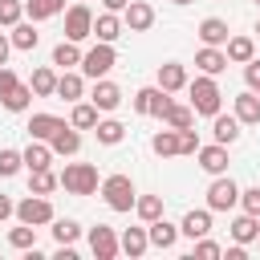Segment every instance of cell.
<instances>
[{
	"instance_id": "1",
	"label": "cell",
	"mask_w": 260,
	"mask_h": 260,
	"mask_svg": "<svg viewBox=\"0 0 260 260\" xmlns=\"http://www.w3.org/2000/svg\"><path fill=\"white\" fill-rule=\"evenodd\" d=\"M187 93H191V110L203 114V118H215L219 106H223V93H219L215 77H207V73L195 77V81H187Z\"/></svg>"
},
{
	"instance_id": "2",
	"label": "cell",
	"mask_w": 260,
	"mask_h": 260,
	"mask_svg": "<svg viewBox=\"0 0 260 260\" xmlns=\"http://www.w3.org/2000/svg\"><path fill=\"white\" fill-rule=\"evenodd\" d=\"M98 187H102V199H106L110 211H134L138 191H134V179H130V175H110V179H102Z\"/></svg>"
},
{
	"instance_id": "3",
	"label": "cell",
	"mask_w": 260,
	"mask_h": 260,
	"mask_svg": "<svg viewBox=\"0 0 260 260\" xmlns=\"http://www.w3.org/2000/svg\"><path fill=\"white\" fill-rule=\"evenodd\" d=\"M57 183L69 195H93L98 191V167L93 162H65V171L57 175Z\"/></svg>"
},
{
	"instance_id": "4",
	"label": "cell",
	"mask_w": 260,
	"mask_h": 260,
	"mask_svg": "<svg viewBox=\"0 0 260 260\" xmlns=\"http://www.w3.org/2000/svg\"><path fill=\"white\" fill-rule=\"evenodd\" d=\"M118 65V53H114V45H106V41H98L89 53H81V77H106L110 69Z\"/></svg>"
},
{
	"instance_id": "5",
	"label": "cell",
	"mask_w": 260,
	"mask_h": 260,
	"mask_svg": "<svg viewBox=\"0 0 260 260\" xmlns=\"http://www.w3.org/2000/svg\"><path fill=\"white\" fill-rule=\"evenodd\" d=\"M12 215H16L20 223L41 228V223H53V203H49V195H32V191H28V199H20V203L12 207Z\"/></svg>"
},
{
	"instance_id": "6",
	"label": "cell",
	"mask_w": 260,
	"mask_h": 260,
	"mask_svg": "<svg viewBox=\"0 0 260 260\" xmlns=\"http://www.w3.org/2000/svg\"><path fill=\"white\" fill-rule=\"evenodd\" d=\"M93 37V12L85 0H77L73 8H65V41H85Z\"/></svg>"
},
{
	"instance_id": "7",
	"label": "cell",
	"mask_w": 260,
	"mask_h": 260,
	"mask_svg": "<svg viewBox=\"0 0 260 260\" xmlns=\"http://www.w3.org/2000/svg\"><path fill=\"white\" fill-rule=\"evenodd\" d=\"M236 203H240V187H236L228 175H215L211 187H207V207H211V211H232Z\"/></svg>"
},
{
	"instance_id": "8",
	"label": "cell",
	"mask_w": 260,
	"mask_h": 260,
	"mask_svg": "<svg viewBox=\"0 0 260 260\" xmlns=\"http://www.w3.org/2000/svg\"><path fill=\"white\" fill-rule=\"evenodd\" d=\"M171 106V93L167 89H158V85H142L138 93H134V110L138 114H146V118H162V110Z\"/></svg>"
},
{
	"instance_id": "9",
	"label": "cell",
	"mask_w": 260,
	"mask_h": 260,
	"mask_svg": "<svg viewBox=\"0 0 260 260\" xmlns=\"http://www.w3.org/2000/svg\"><path fill=\"white\" fill-rule=\"evenodd\" d=\"M89 252L98 256V260H114L122 248H118V236H114V228H106V223H98V228H89Z\"/></svg>"
},
{
	"instance_id": "10",
	"label": "cell",
	"mask_w": 260,
	"mask_h": 260,
	"mask_svg": "<svg viewBox=\"0 0 260 260\" xmlns=\"http://www.w3.org/2000/svg\"><path fill=\"white\" fill-rule=\"evenodd\" d=\"M122 24H126L130 32H146V28L154 24V8H150L146 0H130V4L122 8Z\"/></svg>"
},
{
	"instance_id": "11",
	"label": "cell",
	"mask_w": 260,
	"mask_h": 260,
	"mask_svg": "<svg viewBox=\"0 0 260 260\" xmlns=\"http://www.w3.org/2000/svg\"><path fill=\"white\" fill-rule=\"evenodd\" d=\"M89 102L98 106V114H110V110H118V106H122V89H118L114 81L98 77V81H93V93H89Z\"/></svg>"
},
{
	"instance_id": "12",
	"label": "cell",
	"mask_w": 260,
	"mask_h": 260,
	"mask_svg": "<svg viewBox=\"0 0 260 260\" xmlns=\"http://www.w3.org/2000/svg\"><path fill=\"white\" fill-rule=\"evenodd\" d=\"M195 69H199V73H207V77H215V73H223V69H228V53H223L219 45H203V49L195 53Z\"/></svg>"
},
{
	"instance_id": "13",
	"label": "cell",
	"mask_w": 260,
	"mask_h": 260,
	"mask_svg": "<svg viewBox=\"0 0 260 260\" xmlns=\"http://www.w3.org/2000/svg\"><path fill=\"white\" fill-rule=\"evenodd\" d=\"M195 158H199V167H203L207 175H223V171H228V146H223V142L199 146V150H195Z\"/></svg>"
},
{
	"instance_id": "14",
	"label": "cell",
	"mask_w": 260,
	"mask_h": 260,
	"mask_svg": "<svg viewBox=\"0 0 260 260\" xmlns=\"http://www.w3.org/2000/svg\"><path fill=\"white\" fill-rule=\"evenodd\" d=\"M232 114L240 118V126H256V122H260V93H252V89L236 93V102H232Z\"/></svg>"
},
{
	"instance_id": "15",
	"label": "cell",
	"mask_w": 260,
	"mask_h": 260,
	"mask_svg": "<svg viewBox=\"0 0 260 260\" xmlns=\"http://www.w3.org/2000/svg\"><path fill=\"white\" fill-rule=\"evenodd\" d=\"M20 158H24L28 171H45V167H53V146L41 142V138H28V146L20 150Z\"/></svg>"
},
{
	"instance_id": "16",
	"label": "cell",
	"mask_w": 260,
	"mask_h": 260,
	"mask_svg": "<svg viewBox=\"0 0 260 260\" xmlns=\"http://www.w3.org/2000/svg\"><path fill=\"white\" fill-rule=\"evenodd\" d=\"M179 232L183 236H191V240H199V236H207L211 232V207H191L187 215H183V223H179Z\"/></svg>"
},
{
	"instance_id": "17",
	"label": "cell",
	"mask_w": 260,
	"mask_h": 260,
	"mask_svg": "<svg viewBox=\"0 0 260 260\" xmlns=\"http://www.w3.org/2000/svg\"><path fill=\"white\" fill-rule=\"evenodd\" d=\"M146 236H150V248H162V252H167V248H175L179 228H175V223H167V219L158 215V219H150V223H146Z\"/></svg>"
},
{
	"instance_id": "18",
	"label": "cell",
	"mask_w": 260,
	"mask_h": 260,
	"mask_svg": "<svg viewBox=\"0 0 260 260\" xmlns=\"http://www.w3.org/2000/svg\"><path fill=\"white\" fill-rule=\"evenodd\" d=\"M199 41L203 45H228V37H232V28H228V20H219V16H207V20H199Z\"/></svg>"
},
{
	"instance_id": "19",
	"label": "cell",
	"mask_w": 260,
	"mask_h": 260,
	"mask_svg": "<svg viewBox=\"0 0 260 260\" xmlns=\"http://www.w3.org/2000/svg\"><path fill=\"white\" fill-rule=\"evenodd\" d=\"M158 89L175 93V89H187V69L179 61H162L158 65Z\"/></svg>"
},
{
	"instance_id": "20",
	"label": "cell",
	"mask_w": 260,
	"mask_h": 260,
	"mask_svg": "<svg viewBox=\"0 0 260 260\" xmlns=\"http://www.w3.org/2000/svg\"><path fill=\"white\" fill-rule=\"evenodd\" d=\"M32 98H37V93H32V85H24V81H16V85H12L8 93H0V106H4L8 114H24Z\"/></svg>"
},
{
	"instance_id": "21",
	"label": "cell",
	"mask_w": 260,
	"mask_h": 260,
	"mask_svg": "<svg viewBox=\"0 0 260 260\" xmlns=\"http://www.w3.org/2000/svg\"><path fill=\"white\" fill-rule=\"evenodd\" d=\"M118 248L126 252V256H146V248H150V236H146V228H126L122 236H118Z\"/></svg>"
},
{
	"instance_id": "22",
	"label": "cell",
	"mask_w": 260,
	"mask_h": 260,
	"mask_svg": "<svg viewBox=\"0 0 260 260\" xmlns=\"http://www.w3.org/2000/svg\"><path fill=\"white\" fill-rule=\"evenodd\" d=\"M122 20H118V12H102V16H93V37L98 41H106V45H114L118 37H122Z\"/></svg>"
},
{
	"instance_id": "23",
	"label": "cell",
	"mask_w": 260,
	"mask_h": 260,
	"mask_svg": "<svg viewBox=\"0 0 260 260\" xmlns=\"http://www.w3.org/2000/svg\"><path fill=\"white\" fill-rule=\"evenodd\" d=\"M8 41H12V49H20V53H32V49L41 45V32L32 28V20H16Z\"/></svg>"
},
{
	"instance_id": "24",
	"label": "cell",
	"mask_w": 260,
	"mask_h": 260,
	"mask_svg": "<svg viewBox=\"0 0 260 260\" xmlns=\"http://www.w3.org/2000/svg\"><path fill=\"white\" fill-rule=\"evenodd\" d=\"M162 126H171V130H187V126H195V110L171 98V106L162 110Z\"/></svg>"
},
{
	"instance_id": "25",
	"label": "cell",
	"mask_w": 260,
	"mask_h": 260,
	"mask_svg": "<svg viewBox=\"0 0 260 260\" xmlns=\"http://www.w3.org/2000/svg\"><path fill=\"white\" fill-rule=\"evenodd\" d=\"M61 126H65V122H61L57 114H32V118H28V138H41V142H49V138H53Z\"/></svg>"
},
{
	"instance_id": "26",
	"label": "cell",
	"mask_w": 260,
	"mask_h": 260,
	"mask_svg": "<svg viewBox=\"0 0 260 260\" xmlns=\"http://www.w3.org/2000/svg\"><path fill=\"white\" fill-rule=\"evenodd\" d=\"M211 134H215V142L232 146V142L240 138V118H236V114H232V118H228V114H215V118H211Z\"/></svg>"
},
{
	"instance_id": "27",
	"label": "cell",
	"mask_w": 260,
	"mask_h": 260,
	"mask_svg": "<svg viewBox=\"0 0 260 260\" xmlns=\"http://www.w3.org/2000/svg\"><path fill=\"white\" fill-rule=\"evenodd\" d=\"M49 146H53V154H77V150H81V134H77L69 122H65V126H61V130L49 138Z\"/></svg>"
},
{
	"instance_id": "28",
	"label": "cell",
	"mask_w": 260,
	"mask_h": 260,
	"mask_svg": "<svg viewBox=\"0 0 260 260\" xmlns=\"http://www.w3.org/2000/svg\"><path fill=\"white\" fill-rule=\"evenodd\" d=\"M65 12V0H24V16L37 24V20H49V16H61Z\"/></svg>"
},
{
	"instance_id": "29",
	"label": "cell",
	"mask_w": 260,
	"mask_h": 260,
	"mask_svg": "<svg viewBox=\"0 0 260 260\" xmlns=\"http://www.w3.org/2000/svg\"><path fill=\"white\" fill-rule=\"evenodd\" d=\"M223 53H228V61L244 65V61H252V57H256V41H252V37H228Z\"/></svg>"
},
{
	"instance_id": "30",
	"label": "cell",
	"mask_w": 260,
	"mask_h": 260,
	"mask_svg": "<svg viewBox=\"0 0 260 260\" xmlns=\"http://www.w3.org/2000/svg\"><path fill=\"white\" fill-rule=\"evenodd\" d=\"M85 93V77L81 73H73V69H65L61 77H57V98H65V102H77Z\"/></svg>"
},
{
	"instance_id": "31",
	"label": "cell",
	"mask_w": 260,
	"mask_h": 260,
	"mask_svg": "<svg viewBox=\"0 0 260 260\" xmlns=\"http://www.w3.org/2000/svg\"><path fill=\"white\" fill-rule=\"evenodd\" d=\"M93 134H98V142H102V146H118V142L126 138V126H122L118 118H98Z\"/></svg>"
},
{
	"instance_id": "32",
	"label": "cell",
	"mask_w": 260,
	"mask_h": 260,
	"mask_svg": "<svg viewBox=\"0 0 260 260\" xmlns=\"http://www.w3.org/2000/svg\"><path fill=\"white\" fill-rule=\"evenodd\" d=\"M256 236H260V219H256V215L244 211V215L232 219V240H236V244H252Z\"/></svg>"
},
{
	"instance_id": "33",
	"label": "cell",
	"mask_w": 260,
	"mask_h": 260,
	"mask_svg": "<svg viewBox=\"0 0 260 260\" xmlns=\"http://www.w3.org/2000/svg\"><path fill=\"white\" fill-rule=\"evenodd\" d=\"M28 85H32V93H37V98H53V93H57V73H53L49 65H41V69H32Z\"/></svg>"
},
{
	"instance_id": "34",
	"label": "cell",
	"mask_w": 260,
	"mask_h": 260,
	"mask_svg": "<svg viewBox=\"0 0 260 260\" xmlns=\"http://www.w3.org/2000/svg\"><path fill=\"white\" fill-rule=\"evenodd\" d=\"M69 126H73V130H93V126H98V106H93V102H73Z\"/></svg>"
},
{
	"instance_id": "35",
	"label": "cell",
	"mask_w": 260,
	"mask_h": 260,
	"mask_svg": "<svg viewBox=\"0 0 260 260\" xmlns=\"http://www.w3.org/2000/svg\"><path fill=\"white\" fill-rule=\"evenodd\" d=\"M150 150H154L158 158H175V154H179V130H171V126L158 130V134L150 138Z\"/></svg>"
},
{
	"instance_id": "36",
	"label": "cell",
	"mask_w": 260,
	"mask_h": 260,
	"mask_svg": "<svg viewBox=\"0 0 260 260\" xmlns=\"http://www.w3.org/2000/svg\"><path fill=\"white\" fill-rule=\"evenodd\" d=\"M53 65H61V69L81 65V49H77V41H61V45L53 49Z\"/></svg>"
},
{
	"instance_id": "37",
	"label": "cell",
	"mask_w": 260,
	"mask_h": 260,
	"mask_svg": "<svg viewBox=\"0 0 260 260\" xmlns=\"http://www.w3.org/2000/svg\"><path fill=\"white\" fill-rule=\"evenodd\" d=\"M61 183H57V175L45 167V171H28V191L32 195H49V191H57Z\"/></svg>"
},
{
	"instance_id": "38",
	"label": "cell",
	"mask_w": 260,
	"mask_h": 260,
	"mask_svg": "<svg viewBox=\"0 0 260 260\" xmlns=\"http://www.w3.org/2000/svg\"><path fill=\"white\" fill-rule=\"evenodd\" d=\"M134 211H138L142 223L158 219V215H162V195H138V199H134Z\"/></svg>"
},
{
	"instance_id": "39",
	"label": "cell",
	"mask_w": 260,
	"mask_h": 260,
	"mask_svg": "<svg viewBox=\"0 0 260 260\" xmlns=\"http://www.w3.org/2000/svg\"><path fill=\"white\" fill-rule=\"evenodd\" d=\"M77 236H81V223H77V219H57V215H53V240H57V244H73Z\"/></svg>"
},
{
	"instance_id": "40",
	"label": "cell",
	"mask_w": 260,
	"mask_h": 260,
	"mask_svg": "<svg viewBox=\"0 0 260 260\" xmlns=\"http://www.w3.org/2000/svg\"><path fill=\"white\" fill-rule=\"evenodd\" d=\"M8 244H12V248H20V252L37 248V228H32V223H20V228H12V232H8Z\"/></svg>"
},
{
	"instance_id": "41",
	"label": "cell",
	"mask_w": 260,
	"mask_h": 260,
	"mask_svg": "<svg viewBox=\"0 0 260 260\" xmlns=\"http://www.w3.org/2000/svg\"><path fill=\"white\" fill-rule=\"evenodd\" d=\"M16 20H24V0H0V24L12 28Z\"/></svg>"
},
{
	"instance_id": "42",
	"label": "cell",
	"mask_w": 260,
	"mask_h": 260,
	"mask_svg": "<svg viewBox=\"0 0 260 260\" xmlns=\"http://www.w3.org/2000/svg\"><path fill=\"white\" fill-rule=\"evenodd\" d=\"M191 256H195V260H219V256H223V248H219L215 240L199 236V240H195V248H191Z\"/></svg>"
},
{
	"instance_id": "43",
	"label": "cell",
	"mask_w": 260,
	"mask_h": 260,
	"mask_svg": "<svg viewBox=\"0 0 260 260\" xmlns=\"http://www.w3.org/2000/svg\"><path fill=\"white\" fill-rule=\"evenodd\" d=\"M20 167H24L20 150H0V179H12V175H16Z\"/></svg>"
},
{
	"instance_id": "44",
	"label": "cell",
	"mask_w": 260,
	"mask_h": 260,
	"mask_svg": "<svg viewBox=\"0 0 260 260\" xmlns=\"http://www.w3.org/2000/svg\"><path fill=\"white\" fill-rule=\"evenodd\" d=\"M240 203H244V211H248V215H256V219H260V187L240 191Z\"/></svg>"
},
{
	"instance_id": "45",
	"label": "cell",
	"mask_w": 260,
	"mask_h": 260,
	"mask_svg": "<svg viewBox=\"0 0 260 260\" xmlns=\"http://www.w3.org/2000/svg\"><path fill=\"white\" fill-rule=\"evenodd\" d=\"M199 150V134L187 126V130H179V154H195Z\"/></svg>"
},
{
	"instance_id": "46",
	"label": "cell",
	"mask_w": 260,
	"mask_h": 260,
	"mask_svg": "<svg viewBox=\"0 0 260 260\" xmlns=\"http://www.w3.org/2000/svg\"><path fill=\"white\" fill-rule=\"evenodd\" d=\"M244 81H248V89L256 93L260 89V61L252 57V61H244Z\"/></svg>"
},
{
	"instance_id": "47",
	"label": "cell",
	"mask_w": 260,
	"mask_h": 260,
	"mask_svg": "<svg viewBox=\"0 0 260 260\" xmlns=\"http://www.w3.org/2000/svg\"><path fill=\"white\" fill-rule=\"evenodd\" d=\"M16 81H20V77H16V73H12L8 65H0V93H8V89H12Z\"/></svg>"
},
{
	"instance_id": "48",
	"label": "cell",
	"mask_w": 260,
	"mask_h": 260,
	"mask_svg": "<svg viewBox=\"0 0 260 260\" xmlns=\"http://www.w3.org/2000/svg\"><path fill=\"white\" fill-rule=\"evenodd\" d=\"M223 256H228V260H248V244H232Z\"/></svg>"
},
{
	"instance_id": "49",
	"label": "cell",
	"mask_w": 260,
	"mask_h": 260,
	"mask_svg": "<svg viewBox=\"0 0 260 260\" xmlns=\"http://www.w3.org/2000/svg\"><path fill=\"white\" fill-rule=\"evenodd\" d=\"M8 53H12V41L0 32V65H8Z\"/></svg>"
},
{
	"instance_id": "50",
	"label": "cell",
	"mask_w": 260,
	"mask_h": 260,
	"mask_svg": "<svg viewBox=\"0 0 260 260\" xmlns=\"http://www.w3.org/2000/svg\"><path fill=\"white\" fill-rule=\"evenodd\" d=\"M12 207H16V203H12L8 195H0V219H8V215H12Z\"/></svg>"
},
{
	"instance_id": "51",
	"label": "cell",
	"mask_w": 260,
	"mask_h": 260,
	"mask_svg": "<svg viewBox=\"0 0 260 260\" xmlns=\"http://www.w3.org/2000/svg\"><path fill=\"white\" fill-rule=\"evenodd\" d=\"M102 4H106V12H122L130 0H102Z\"/></svg>"
},
{
	"instance_id": "52",
	"label": "cell",
	"mask_w": 260,
	"mask_h": 260,
	"mask_svg": "<svg viewBox=\"0 0 260 260\" xmlns=\"http://www.w3.org/2000/svg\"><path fill=\"white\" fill-rule=\"evenodd\" d=\"M171 4H179V8H187V4H191V0H171Z\"/></svg>"
},
{
	"instance_id": "53",
	"label": "cell",
	"mask_w": 260,
	"mask_h": 260,
	"mask_svg": "<svg viewBox=\"0 0 260 260\" xmlns=\"http://www.w3.org/2000/svg\"><path fill=\"white\" fill-rule=\"evenodd\" d=\"M256 32H260V24H256Z\"/></svg>"
},
{
	"instance_id": "54",
	"label": "cell",
	"mask_w": 260,
	"mask_h": 260,
	"mask_svg": "<svg viewBox=\"0 0 260 260\" xmlns=\"http://www.w3.org/2000/svg\"><path fill=\"white\" fill-rule=\"evenodd\" d=\"M256 93H260V89H256Z\"/></svg>"
},
{
	"instance_id": "55",
	"label": "cell",
	"mask_w": 260,
	"mask_h": 260,
	"mask_svg": "<svg viewBox=\"0 0 260 260\" xmlns=\"http://www.w3.org/2000/svg\"><path fill=\"white\" fill-rule=\"evenodd\" d=\"M256 240H260V236H256Z\"/></svg>"
},
{
	"instance_id": "56",
	"label": "cell",
	"mask_w": 260,
	"mask_h": 260,
	"mask_svg": "<svg viewBox=\"0 0 260 260\" xmlns=\"http://www.w3.org/2000/svg\"><path fill=\"white\" fill-rule=\"evenodd\" d=\"M256 4H260V0H256Z\"/></svg>"
}]
</instances>
